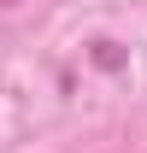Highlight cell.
Masks as SVG:
<instances>
[{
	"label": "cell",
	"mask_w": 147,
	"mask_h": 153,
	"mask_svg": "<svg viewBox=\"0 0 147 153\" xmlns=\"http://www.w3.org/2000/svg\"><path fill=\"white\" fill-rule=\"evenodd\" d=\"M94 65H106V71H118V65H124V53H118L112 41H94Z\"/></svg>",
	"instance_id": "6da1fadb"
}]
</instances>
